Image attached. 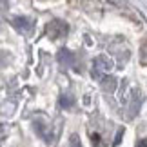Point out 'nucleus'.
<instances>
[{
    "label": "nucleus",
    "instance_id": "obj_1",
    "mask_svg": "<svg viewBox=\"0 0 147 147\" xmlns=\"http://www.w3.org/2000/svg\"><path fill=\"white\" fill-rule=\"evenodd\" d=\"M69 145H71V147H82V145H80V140H78V136H76V134H71Z\"/></svg>",
    "mask_w": 147,
    "mask_h": 147
},
{
    "label": "nucleus",
    "instance_id": "obj_2",
    "mask_svg": "<svg viewBox=\"0 0 147 147\" xmlns=\"http://www.w3.org/2000/svg\"><path fill=\"white\" fill-rule=\"evenodd\" d=\"M60 105H62V107H71V105H73V100L67 98V96H62V98H60Z\"/></svg>",
    "mask_w": 147,
    "mask_h": 147
},
{
    "label": "nucleus",
    "instance_id": "obj_3",
    "mask_svg": "<svg viewBox=\"0 0 147 147\" xmlns=\"http://www.w3.org/2000/svg\"><path fill=\"white\" fill-rule=\"evenodd\" d=\"M91 142H93V145H100V134H93Z\"/></svg>",
    "mask_w": 147,
    "mask_h": 147
},
{
    "label": "nucleus",
    "instance_id": "obj_4",
    "mask_svg": "<svg viewBox=\"0 0 147 147\" xmlns=\"http://www.w3.org/2000/svg\"><path fill=\"white\" fill-rule=\"evenodd\" d=\"M136 147H147V140H142V142H138Z\"/></svg>",
    "mask_w": 147,
    "mask_h": 147
}]
</instances>
